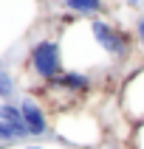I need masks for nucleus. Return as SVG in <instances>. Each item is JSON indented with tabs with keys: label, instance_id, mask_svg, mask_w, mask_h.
Listing matches in <instances>:
<instances>
[{
	"label": "nucleus",
	"instance_id": "1",
	"mask_svg": "<svg viewBox=\"0 0 144 149\" xmlns=\"http://www.w3.org/2000/svg\"><path fill=\"white\" fill-rule=\"evenodd\" d=\"M88 25H91L93 40L99 42V48L105 51V56H107V59H127V56H130V40H127V34L119 31L113 23L93 17Z\"/></svg>",
	"mask_w": 144,
	"mask_h": 149
},
{
	"label": "nucleus",
	"instance_id": "2",
	"mask_svg": "<svg viewBox=\"0 0 144 149\" xmlns=\"http://www.w3.org/2000/svg\"><path fill=\"white\" fill-rule=\"evenodd\" d=\"M31 68L34 73L42 79H57L62 76V51H59L57 40H42L31 48Z\"/></svg>",
	"mask_w": 144,
	"mask_h": 149
},
{
	"label": "nucleus",
	"instance_id": "3",
	"mask_svg": "<svg viewBox=\"0 0 144 149\" xmlns=\"http://www.w3.org/2000/svg\"><path fill=\"white\" fill-rule=\"evenodd\" d=\"M122 107L130 121H144V68L136 70L122 87Z\"/></svg>",
	"mask_w": 144,
	"mask_h": 149
},
{
	"label": "nucleus",
	"instance_id": "4",
	"mask_svg": "<svg viewBox=\"0 0 144 149\" xmlns=\"http://www.w3.org/2000/svg\"><path fill=\"white\" fill-rule=\"evenodd\" d=\"M20 113H23V124H25V130H28V135H42L45 130H48L45 113H42V107L37 104V101L25 99L23 104H20Z\"/></svg>",
	"mask_w": 144,
	"mask_h": 149
},
{
	"label": "nucleus",
	"instance_id": "5",
	"mask_svg": "<svg viewBox=\"0 0 144 149\" xmlns=\"http://www.w3.org/2000/svg\"><path fill=\"white\" fill-rule=\"evenodd\" d=\"M54 84H59L62 90H68V93H76V96H82V93H88L91 90V76L85 73V70H68V73H62V76H57L54 79Z\"/></svg>",
	"mask_w": 144,
	"mask_h": 149
},
{
	"label": "nucleus",
	"instance_id": "6",
	"mask_svg": "<svg viewBox=\"0 0 144 149\" xmlns=\"http://www.w3.org/2000/svg\"><path fill=\"white\" fill-rule=\"evenodd\" d=\"M65 8L74 11V14H88V17H96L105 8L102 0H65Z\"/></svg>",
	"mask_w": 144,
	"mask_h": 149
},
{
	"label": "nucleus",
	"instance_id": "7",
	"mask_svg": "<svg viewBox=\"0 0 144 149\" xmlns=\"http://www.w3.org/2000/svg\"><path fill=\"white\" fill-rule=\"evenodd\" d=\"M0 121H3V124H11L14 130H20V132L28 135V130H25V124H23V113H20V107L0 104Z\"/></svg>",
	"mask_w": 144,
	"mask_h": 149
},
{
	"label": "nucleus",
	"instance_id": "8",
	"mask_svg": "<svg viewBox=\"0 0 144 149\" xmlns=\"http://www.w3.org/2000/svg\"><path fill=\"white\" fill-rule=\"evenodd\" d=\"M136 40H138V45H141V54H144V14L136 20Z\"/></svg>",
	"mask_w": 144,
	"mask_h": 149
},
{
	"label": "nucleus",
	"instance_id": "9",
	"mask_svg": "<svg viewBox=\"0 0 144 149\" xmlns=\"http://www.w3.org/2000/svg\"><path fill=\"white\" fill-rule=\"evenodd\" d=\"M0 96H11V79H8V73H0Z\"/></svg>",
	"mask_w": 144,
	"mask_h": 149
},
{
	"label": "nucleus",
	"instance_id": "10",
	"mask_svg": "<svg viewBox=\"0 0 144 149\" xmlns=\"http://www.w3.org/2000/svg\"><path fill=\"white\" fill-rule=\"evenodd\" d=\"M136 149H144V121H141V124H138V130H136Z\"/></svg>",
	"mask_w": 144,
	"mask_h": 149
},
{
	"label": "nucleus",
	"instance_id": "11",
	"mask_svg": "<svg viewBox=\"0 0 144 149\" xmlns=\"http://www.w3.org/2000/svg\"><path fill=\"white\" fill-rule=\"evenodd\" d=\"M127 3H130V6H141V0H127Z\"/></svg>",
	"mask_w": 144,
	"mask_h": 149
},
{
	"label": "nucleus",
	"instance_id": "12",
	"mask_svg": "<svg viewBox=\"0 0 144 149\" xmlns=\"http://www.w3.org/2000/svg\"><path fill=\"white\" fill-rule=\"evenodd\" d=\"M25 149H42V146H25Z\"/></svg>",
	"mask_w": 144,
	"mask_h": 149
}]
</instances>
